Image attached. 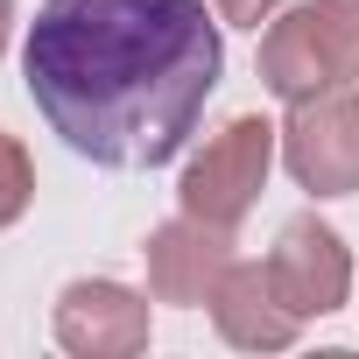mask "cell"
I'll list each match as a JSON object with an SVG mask.
<instances>
[{
    "instance_id": "1",
    "label": "cell",
    "mask_w": 359,
    "mask_h": 359,
    "mask_svg": "<svg viewBox=\"0 0 359 359\" xmlns=\"http://www.w3.org/2000/svg\"><path fill=\"white\" fill-rule=\"evenodd\" d=\"M219 71L226 43L205 0H50L22 50L36 113L99 169L184 155Z\"/></svg>"
},
{
    "instance_id": "2",
    "label": "cell",
    "mask_w": 359,
    "mask_h": 359,
    "mask_svg": "<svg viewBox=\"0 0 359 359\" xmlns=\"http://www.w3.org/2000/svg\"><path fill=\"white\" fill-rule=\"evenodd\" d=\"M359 78V0H303L261 36V85L275 99H310Z\"/></svg>"
},
{
    "instance_id": "3",
    "label": "cell",
    "mask_w": 359,
    "mask_h": 359,
    "mask_svg": "<svg viewBox=\"0 0 359 359\" xmlns=\"http://www.w3.org/2000/svg\"><path fill=\"white\" fill-rule=\"evenodd\" d=\"M275 141H282V127H268L261 113L226 120V127H219V134L191 155L184 184H176L184 212H191V219H205V226H226V233H233V226L261 205V191H268Z\"/></svg>"
},
{
    "instance_id": "4",
    "label": "cell",
    "mask_w": 359,
    "mask_h": 359,
    "mask_svg": "<svg viewBox=\"0 0 359 359\" xmlns=\"http://www.w3.org/2000/svg\"><path fill=\"white\" fill-rule=\"evenodd\" d=\"M282 162L303 191L317 198H352L359 191V92L331 85L289 106L282 120Z\"/></svg>"
},
{
    "instance_id": "5",
    "label": "cell",
    "mask_w": 359,
    "mask_h": 359,
    "mask_svg": "<svg viewBox=\"0 0 359 359\" xmlns=\"http://www.w3.org/2000/svg\"><path fill=\"white\" fill-rule=\"evenodd\" d=\"M141 254H148V296H155V303L198 310V303L219 296V282H226V268H233V233L184 212V219L155 226Z\"/></svg>"
},
{
    "instance_id": "6",
    "label": "cell",
    "mask_w": 359,
    "mask_h": 359,
    "mask_svg": "<svg viewBox=\"0 0 359 359\" xmlns=\"http://www.w3.org/2000/svg\"><path fill=\"white\" fill-rule=\"evenodd\" d=\"M57 345L78 359L148 352V296H134L127 282H71L57 296Z\"/></svg>"
},
{
    "instance_id": "7",
    "label": "cell",
    "mask_w": 359,
    "mask_h": 359,
    "mask_svg": "<svg viewBox=\"0 0 359 359\" xmlns=\"http://www.w3.org/2000/svg\"><path fill=\"white\" fill-rule=\"evenodd\" d=\"M268 275H275V289L296 317H331L352 289V254L324 219H289L275 254H268Z\"/></svg>"
},
{
    "instance_id": "8",
    "label": "cell",
    "mask_w": 359,
    "mask_h": 359,
    "mask_svg": "<svg viewBox=\"0 0 359 359\" xmlns=\"http://www.w3.org/2000/svg\"><path fill=\"white\" fill-rule=\"evenodd\" d=\"M212 324H219V338L240 345V352H282V345H296V331H303V317L282 303L268 261H233V268H226V282H219V296H212Z\"/></svg>"
},
{
    "instance_id": "9",
    "label": "cell",
    "mask_w": 359,
    "mask_h": 359,
    "mask_svg": "<svg viewBox=\"0 0 359 359\" xmlns=\"http://www.w3.org/2000/svg\"><path fill=\"white\" fill-rule=\"evenodd\" d=\"M29 198H36V162L15 134H0V233L29 212Z\"/></svg>"
},
{
    "instance_id": "10",
    "label": "cell",
    "mask_w": 359,
    "mask_h": 359,
    "mask_svg": "<svg viewBox=\"0 0 359 359\" xmlns=\"http://www.w3.org/2000/svg\"><path fill=\"white\" fill-rule=\"evenodd\" d=\"M219 8V22H233V29H261V22H275L289 0H212Z\"/></svg>"
},
{
    "instance_id": "11",
    "label": "cell",
    "mask_w": 359,
    "mask_h": 359,
    "mask_svg": "<svg viewBox=\"0 0 359 359\" xmlns=\"http://www.w3.org/2000/svg\"><path fill=\"white\" fill-rule=\"evenodd\" d=\"M8 36H15V0H0V57H8Z\"/></svg>"
}]
</instances>
